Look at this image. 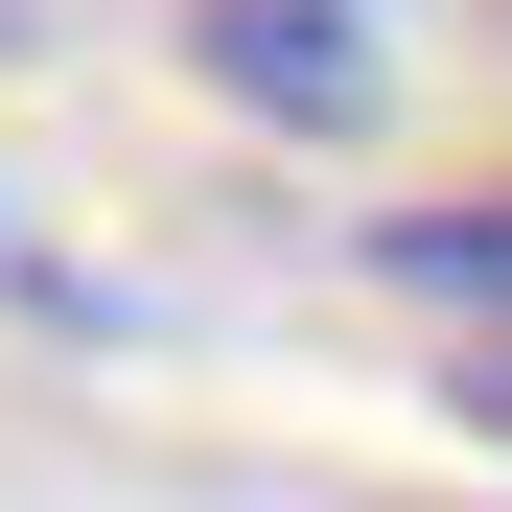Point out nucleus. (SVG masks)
I'll return each instance as SVG.
<instances>
[{
  "instance_id": "obj_3",
  "label": "nucleus",
  "mask_w": 512,
  "mask_h": 512,
  "mask_svg": "<svg viewBox=\"0 0 512 512\" xmlns=\"http://www.w3.org/2000/svg\"><path fill=\"white\" fill-rule=\"evenodd\" d=\"M466 419H489V443H512V350H466Z\"/></svg>"
},
{
  "instance_id": "obj_1",
  "label": "nucleus",
  "mask_w": 512,
  "mask_h": 512,
  "mask_svg": "<svg viewBox=\"0 0 512 512\" xmlns=\"http://www.w3.org/2000/svg\"><path fill=\"white\" fill-rule=\"evenodd\" d=\"M210 70H233L256 117H350V94H373V47L326 24V0H210Z\"/></svg>"
},
{
  "instance_id": "obj_2",
  "label": "nucleus",
  "mask_w": 512,
  "mask_h": 512,
  "mask_svg": "<svg viewBox=\"0 0 512 512\" xmlns=\"http://www.w3.org/2000/svg\"><path fill=\"white\" fill-rule=\"evenodd\" d=\"M396 280H443V303H512V210H419V233H396Z\"/></svg>"
}]
</instances>
